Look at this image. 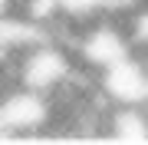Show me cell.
<instances>
[{
	"label": "cell",
	"mask_w": 148,
	"mask_h": 145,
	"mask_svg": "<svg viewBox=\"0 0 148 145\" xmlns=\"http://www.w3.org/2000/svg\"><path fill=\"white\" fill-rule=\"evenodd\" d=\"M0 125L7 139H43L49 129V96L36 89H13L0 99Z\"/></svg>",
	"instance_id": "6da1fadb"
},
{
	"label": "cell",
	"mask_w": 148,
	"mask_h": 145,
	"mask_svg": "<svg viewBox=\"0 0 148 145\" xmlns=\"http://www.w3.org/2000/svg\"><path fill=\"white\" fill-rule=\"evenodd\" d=\"M99 86L115 106H142L148 102V66L128 53L99 73Z\"/></svg>",
	"instance_id": "7a4b0ae2"
}]
</instances>
